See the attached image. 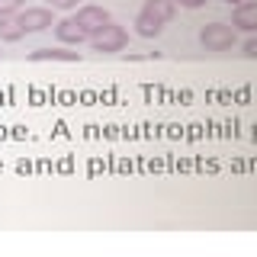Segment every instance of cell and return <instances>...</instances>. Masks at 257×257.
I'll return each mask as SVG.
<instances>
[{
    "label": "cell",
    "mask_w": 257,
    "mask_h": 257,
    "mask_svg": "<svg viewBox=\"0 0 257 257\" xmlns=\"http://www.w3.org/2000/svg\"><path fill=\"white\" fill-rule=\"evenodd\" d=\"M174 13H177L174 0H145L139 16H135V32L142 39H158L164 26L174 20Z\"/></svg>",
    "instance_id": "cell-1"
},
{
    "label": "cell",
    "mask_w": 257,
    "mask_h": 257,
    "mask_svg": "<svg viewBox=\"0 0 257 257\" xmlns=\"http://www.w3.org/2000/svg\"><path fill=\"white\" fill-rule=\"evenodd\" d=\"M199 45L206 48V52H228L231 45H235V26L231 23H209V26L199 29Z\"/></svg>",
    "instance_id": "cell-2"
},
{
    "label": "cell",
    "mask_w": 257,
    "mask_h": 257,
    "mask_svg": "<svg viewBox=\"0 0 257 257\" xmlns=\"http://www.w3.org/2000/svg\"><path fill=\"white\" fill-rule=\"evenodd\" d=\"M128 45V32L119 26V23H106L96 36H90V48L100 55H116Z\"/></svg>",
    "instance_id": "cell-3"
},
{
    "label": "cell",
    "mask_w": 257,
    "mask_h": 257,
    "mask_svg": "<svg viewBox=\"0 0 257 257\" xmlns=\"http://www.w3.org/2000/svg\"><path fill=\"white\" fill-rule=\"evenodd\" d=\"M16 20H20L23 32H45L55 26V10L52 7H23L20 13H16Z\"/></svg>",
    "instance_id": "cell-4"
},
{
    "label": "cell",
    "mask_w": 257,
    "mask_h": 257,
    "mask_svg": "<svg viewBox=\"0 0 257 257\" xmlns=\"http://www.w3.org/2000/svg\"><path fill=\"white\" fill-rule=\"evenodd\" d=\"M74 23L80 29L87 32V39L90 36H96L106 23H112V16H109V10L106 7H96V4H84V7H77V16H74Z\"/></svg>",
    "instance_id": "cell-5"
},
{
    "label": "cell",
    "mask_w": 257,
    "mask_h": 257,
    "mask_svg": "<svg viewBox=\"0 0 257 257\" xmlns=\"http://www.w3.org/2000/svg\"><path fill=\"white\" fill-rule=\"evenodd\" d=\"M231 26L241 32H257V0H244L231 10Z\"/></svg>",
    "instance_id": "cell-6"
},
{
    "label": "cell",
    "mask_w": 257,
    "mask_h": 257,
    "mask_svg": "<svg viewBox=\"0 0 257 257\" xmlns=\"http://www.w3.org/2000/svg\"><path fill=\"white\" fill-rule=\"evenodd\" d=\"M55 36H58V42H64V45H80V42H87V32L80 29L74 20H58V23H55Z\"/></svg>",
    "instance_id": "cell-7"
},
{
    "label": "cell",
    "mask_w": 257,
    "mask_h": 257,
    "mask_svg": "<svg viewBox=\"0 0 257 257\" xmlns=\"http://www.w3.org/2000/svg\"><path fill=\"white\" fill-rule=\"evenodd\" d=\"M29 61H64V64H74V61H80V52H68V48H36V52H29Z\"/></svg>",
    "instance_id": "cell-8"
},
{
    "label": "cell",
    "mask_w": 257,
    "mask_h": 257,
    "mask_svg": "<svg viewBox=\"0 0 257 257\" xmlns=\"http://www.w3.org/2000/svg\"><path fill=\"white\" fill-rule=\"evenodd\" d=\"M26 36L23 32V26H20V20H16V13L13 16H0V42H20V39Z\"/></svg>",
    "instance_id": "cell-9"
},
{
    "label": "cell",
    "mask_w": 257,
    "mask_h": 257,
    "mask_svg": "<svg viewBox=\"0 0 257 257\" xmlns=\"http://www.w3.org/2000/svg\"><path fill=\"white\" fill-rule=\"evenodd\" d=\"M26 7V0H0V16H13Z\"/></svg>",
    "instance_id": "cell-10"
},
{
    "label": "cell",
    "mask_w": 257,
    "mask_h": 257,
    "mask_svg": "<svg viewBox=\"0 0 257 257\" xmlns=\"http://www.w3.org/2000/svg\"><path fill=\"white\" fill-rule=\"evenodd\" d=\"M80 0H48V7L52 10H77Z\"/></svg>",
    "instance_id": "cell-11"
},
{
    "label": "cell",
    "mask_w": 257,
    "mask_h": 257,
    "mask_svg": "<svg viewBox=\"0 0 257 257\" xmlns=\"http://www.w3.org/2000/svg\"><path fill=\"white\" fill-rule=\"evenodd\" d=\"M244 58H251V61H257V36H251L244 42Z\"/></svg>",
    "instance_id": "cell-12"
},
{
    "label": "cell",
    "mask_w": 257,
    "mask_h": 257,
    "mask_svg": "<svg viewBox=\"0 0 257 257\" xmlns=\"http://www.w3.org/2000/svg\"><path fill=\"white\" fill-rule=\"evenodd\" d=\"M177 7H187V10H199V7H206V0H174Z\"/></svg>",
    "instance_id": "cell-13"
},
{
    "label": "cell",
    "mask_w": 257,
    "mask_h": 257,
    "mask_svg": "<svg viewBox=\"0 0 257 257\" xmlns=\"http://www.w3.org/2000/svg\"><path fill=\"white\" fill-rule=\"evenodd\" d=\"M225 4H228V7H238V4H244V0H225Z\"/></svg>",
    "instance_id": "cell-14"
},
{
    "label": "cell",
    "mask_w": 257,
    "mask_h": 257,
    "mask_svg": "<svg viewBox=\"0 0 257 257\" xmlns=\"http://www.w3.org/2000/svg\"><path fill=\"white\" fill-rule=\"evenodd\" d=\"M0 55H4V52H0Z\"/></svg>",
    "instance_id": "cell-15"
}]
</instances>
